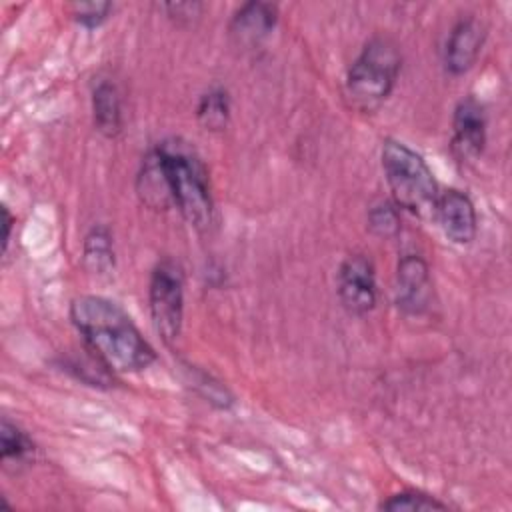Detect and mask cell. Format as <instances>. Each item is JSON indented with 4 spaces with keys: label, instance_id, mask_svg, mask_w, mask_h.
<instances>
[{
    "label": "cell",
    "instance_id": "17",
    "mask_svg": "<svg viewBox=\"0 0 512 512\" xmlns=\"http://www.w3.org/2000/svg\"><path fill=\"white\" fill-rule=\"evenodd\" d=\"M446 508L448 506L444 502L418 490H404V492L392 494L380 504V510H388V512H398V510L418 512V510H446Z\"/></svg>",
    "mask_w": 512,
    "mask_h": 512
},
{
    "label": "cell",
    "instance_id": "2",
    "mask_svg": "<svg viewBox=\"0 0 512 512\" xmlns=\"http://www.w3.org/2000/svg\"><path fill=\"white\" fill-rule=\"evenodd\" d=\"M154 152L164 172L172 204L192 228L200 232L208 230L214 218V200L202 158L182 138H166Z\"/></svg>",
    "mask_w": 512,
    "mask_h": 512
},
{
    "label": "cell",
    "instance_id": "11",
    "mask_svg": "<svg viewBox=\"0 0 512 512\" xmlns=\"http://www.w3.org/2000/svg\"><path fill=\"white\" fill-rule=\"evenodd\" d=\"M278 8L270 2L242 4L230 20V36L238 46L252 48L260 44L276 26Z\"/></svg>",
    "mask_w": 512,
    "mask_h": 512
},
{
    "label": "cell",
    "instance_id": "12",
    "mask_svg": "<svg viewBox=\"0 0 512 512\" xmlns=\"http://www.w3.org/2000/svg\"><path fill=\"white\" fill-rule=\"evenodd\" d=\"M92 114L94 126L104 136H116L122 128V102L118 88L108 82L100 80L92 90Z\"/></svg>",
    "mask_w": 512,
    "mask_h": 512
},
{
    "label": "cell",
    "instance_id": "20",
    "mask_svg": "<svg viewBox=\"0 0 512 512\" xmlns=\"http://www.w3.org/2000/svg\"><path fill=\"white\" fill-rule=\"evenodd\" d=\"M10 230H12V216L8 212V208H2V250L6 252L8 242H10Z\"/></svg>",
    "mask_w": 512,
    "mask_h": 512
},
{
    "label": "cell",
    "instance_id": "9",
    "mask_svg": "<svg viewBox=\"0 0 512 512\" xmlns=\"http://www.w3.org/2000/svg\"><path fill=\"white\" fill-rule=\"evenodd\" d=\"M432 300L428 264L418 254H406L396 268V304L406 314H422Z\"/></svg>",
    "mask_w": 512,
    "mask_h": 512
},
{
    "label": "cell",
    "instance_id": "18",
    "mask_svg": "<svg viewBox=\"0 0 512 512\" xmlns=\"http://www.w3.org/2000/svg\"><path fill=\"white\" fill-rule=\"evenodd\" d=\"M398 206L392 202H378L368 210V228L380 238H392L400 230Z\"/></svg>",
    "mask_w": 512,
    "mask_h": 512
},
{
    "label": "cell",
    "instance_id": "4",
    "mask_svg": "<svg viewBox=\"0 0 512 512\" xmlns=\"http://www.w3.org/2000/svg\"><path fill=\"white\" fill-rule=\"evenodd\" d=\"M380 160L394 204L418 216H432L440 192L426 160L394 138L382 142Z\"/></svg>",
    "mask_w": 512,
    "mask_h": 512
},
{
    "label": "cell",
    "instance_id": "19",
    "mask_svg": "<svg viewBox=\"0 0 512 512\" xmlns=\"http://www.w3.org/2000/svg\"><path fill=\"white\" fill-rule=\"evenodd\" d=\"M110 10H112L110 2H80L72 6V14L76 22L86 28L100 26L108 18Z\"/></svg>",
    "mask_w": 512,
    "mask_h": 512
},
{
    "label": "cell",
    "instance_id": "1",
    "mask_svg": "<svg viewBox=\"0 0 512 512\" xmlns=\"http://www.w3.org/2000/svg\"><path fill=\"white\" fill-rule=\"evenodd\" d=\"M70 320L88 350L110 372H140L156 360L154 348L132 318L104 296L84 294L72 300Z\"/></svg>",
    "mask_w": 512,
    "mask_h": 512
},
{
    "label": "cell",
    "instance_id": "6",
    "mask_svg": "<svg viewBox=\"0 0 512 512\" xmlns=\"http://www.w3.org/2000/svg\"><path fill=\"white\" fill-rule=\"evenodd\" d=\"M338 296L342 306L356 316L376 306V272L364 254H350L338 268Z\"/></svg>",
    "mask_w": 512,
    "mask_h": 512
},
{
    "label": "cell",
    "instance_id": "8",
    "mask_svg": "<svg viewBox=\"0 0 512 512\" xmlns=\"http://www.w3.org/2000/svg\"><path fill=\"white\" fill-rule=\"evenodd\" d=\"M486 144V114L482 104L466 96L452 116V152L458 160H476Z\"/></svg>",
    "mask_w": 512,
    "mask_h": 512
},
{
    "label": "cell",
    "instance_id": "15",
    "mask_svg": "<svg viewBox=\"0 0 512 512\" xmlns=\"http://www.w3.org/2000/svg\"><path fill=\"white\" fill-rule=\"evenodd\" d=\"M196 118L204 126V130H210V132L224 130L230 118L228 92L220 86H214L206 94H202L196 108Z\"/></svg>",
    "mask_w": 512,
    "mask_h": 512
},
{
    "label": "cell",
    "instance_id": "5",
    "mask_svg": "<svg viewBox=\"0 0 512 512\" xmlns=\"http://www.w3.org/2000/svg\"><path fill=\"white\" fill-rule=\"evenodd\" d=\"M148 304L154 330L170 344L178 338L184 318V276L174 260L156 264L148 286Z\"/></svg>",
    "mask_w": 512,
    "mask_h": 512
},
{
    "label": "cell",
    "instance_id": "13",
    "mask_svg": "<svg viewBox=\"0 0 512 512\" xmlns=\"http://www.w3.org/2000/svg\"><path fill=\"white\" fill-rule=\"evenodd\" d=\"M82 262L96 276H108L114 270V242L106 226L90 228L82 246Z\"/></svg>",
    "mask_w": 512,
    "mask_h": 512
},
{
    "label": "cell",
    "instance_id": "10",
    "mask_svg": "<svg viewBox=\"0 0 512 512\" xmlns=\"http://www.w3.org/2000/svg\"><path fill=\"white\" fill-rule=\"evenodd\" d=\"M484 38H486V30L478 18H472V16L460 18L452 26L446 38V46H444L446 72L452 76H460L468 72L482 50Z\"/></svg>",
    "mask_w": 512,
    "mask_h": 512
},
{
    "label": "cell",
    "instance_id": "7",
    "mask_svg": "<svg viewBox=\"0 0 512 512\" xmlns=\"http://www.w3.org/2000/svg\"><path fill=\"white\" fill-rule=\"evenodd\" d=\"M444 236L458 246H466L476 238L478 218L476 208L468 194L460 190H446L438 194L434 214Z\"/></svg>",
    "mask_w": 512,
    "mask_h": 512
},
{
    "label": "cell",
    "instance_id": "14",
    "mask_svg": "<svg viewBox=\"0 0 512 512\" xmlns=\"http://www.w3.org/2000/svg\"><path fill=\"white\" fill-rule=\"evenodd\" d=\"M138 192L142 202H146L152 208H168L172 204L170 192H168V184L164 178V172L160 168V162L156 158V152L152 150L144 164H142V172L138 176Z\"/></svg>",
    "mask_w": 512,
    "mask_h": 512
},
{
    "label": "cell",
    "instance_id": "3",
    "mask_svg": "<svg viewBox=\"0 0 512 512\" xmlns=\"http://www.w3.org/2000/svg\"><path fill=\"white\" fill-rule=\"evenodd\" d=\"M400 68L402 56L390 38L374 36L368 40L346 72L344 96L348 106L368 114L378 110L394 90Z\"/></svg>",
    "mask_w": 512,
    "mask_h": 512
},
{
    "label": "cell",
    "instance_id": "16",
    "mask_svg": "<svg viewBox=\"0 0 512 512\" xmlns=\"http://www.w3.org/2000/svg\"><path fill=\"white\" fill-rule=\"evenodd\" d=\"M0 454L2 462H24L34 454V442L28 438V434L6 418L0 424Z\"/></svg>",
    "mask_w": 512,
    "mask_h": 512
}]
</instances>
